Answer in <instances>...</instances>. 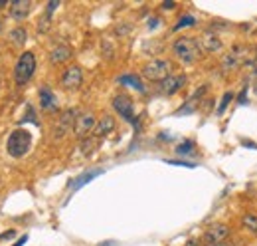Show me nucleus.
Masks as SVG:
<instances>
[{
  "label": "nucleus",
  "mask_w": 257,
  "mask_h": 246,
  "mask_svg": "<svg viewBox=\"0 0 257 246\" xmlns=\"http://www.w3.org/2000/svg\"><path fill=\"white\" fill-rule=\"evenodd\" d=\"M26 38H28V34H26L24 28H14V30L10 32V40H12L18 48H22V46L26 44Z\"/></svg>",
  "instance_id": "aec40b11"
},
{
  "label": "nucleus",
  "mask_w": 257,
  "mask_h": 246,
  "mask_svg": "<svg viewBox=\"0 0 257 246\" xmlns=\"http://www.w3.org/2000/svg\"><path fill=\"white\" fill-rule=\"evenodd\" d=\"M2 6H6V2H4V0H0V8H2Z\"/></svg>",
  "instance_id": "7c9ffc66"
},
{
  "label": "nucleus",
  "mask_w": 257,
  "mask_h": 246,
  "mask_svg": "<svg viewBox=\"0 0 257 246\" xmlns=\"http://www.w3.org/2000/svg\"><path fill=\"white\" fill-rule=\"evenodd\" d=\"M117 82H119V83H123V85H130V87H134L136 91H144V85H142V82H140L136 76L125 74V76H121Z\"/></svg>",
  "instance_id": "6ab92c4d"
},
{
  "label": "nucleus",
  "mask_w": 257,
  "mask_h": 246,
  "mask_svg": "<svg viewBox=\"0 0 257 246\" xmlns=\"http://www.w3.org/2000/svg\"><path fill=\"white\" fill-rule=\"evenodd\" d=\"M113 107H115V111H117L125 121L136 123V119H134V107H132V101H130L128 95H125V93L115 95V97H113Z\"/></svg>",
  "instance_id": "6e6552de"
},
{
  "label": "nucleus",
  "mask_w": 257,
  "mask_h": 246,
  "mask_svg": "<svg viewBox=\"0 0 257 246\" xmlns=\"http://www.w3.org/2000/svg\"><path fill=\"white\" fill-rule=\"evenodd\" d=\"M232 99H234V93H232V91H226V93H224V99H222V103L218 105V115H222V113L226 111V107H228V103H230Z\"/></svg>",
  "instance_id": "5701e85b"
},
{
  "label": "nucleus",
  "mask_w": 257,
  "mask_h": 246,
  "mask_svg": "<svg viewBox=\"0 0 257 246\" xmlns=\"http://www.w3.org/2000/svg\"><path fill=\"white\" fill-rule=\"evenodd\" d=\"M172 72V66L168 60H150L142 68V76L150 82H164Z\"/></svg>",
  "instance_id": "20e7f679"
},
{
  "label": "nucleus",
  "mask_w": 257,
  "mask_h": 246,
  "mask_svg": "<svg viewBox=\"0 0 257 246\" xmlns=\"http://www.w3.org/2000/svg\"><path fill=\"white\" fill-rule=\"evenodd\" d=\"M113 129H115V119H113L111 115H103V117L97 121L93 133H95V137H105V135H109Z\"/></svg>",
  "instance_id": "dca6fc26"
},
{
  "label": "nucleus",
  "mask_w": 257,
  "mask_h": 246,
  "mask_svg": "<svg viewBox=\"0 0 257 246\" xmlns=\"http://www.w3.org/2000/svg\"><path fill=\"white\" fill-rule=\"evenodd\" d=\"M244 227L248 229V231H252V233H257V215H246L244 217Z\"/></svg>",
  "instance_id": "412c9836"
},
{
  "label": "nucleus",
  "mask_w": 257,
  "mask_h": 246,
  "mask_svg": "<svg viewBox=\"0 0 257 246\" xmlns=\"http://www.w3.org/2000/svg\"><path fill=\"white\" fill-rule=\"evenodd\" d=\"M14 235H16L14 231H8V233H4V235H0V241H6L8 237H14Z\"/></svg>",
  "instance_id": "a878e982"
},
{
  "label": "nucleus",
  "mask_w": 257,
  "mask_h": 246,
  "mask_svg": "<svg viewBox=\"0 0 257 246\" xmlns=\"http://www.w3.org/2000/svg\"><path fill=\"white\" fill-rule=\"evenodd\" d=\"M34 72H36V56L32 52H24L18 58L16 66H14V82H16V85L28 83L32 80Z\"/></svg>",
  "instance_id": "f03ea898"
},
{
  "label": "nucleus",
  "mask_w": 257,
  "mask_h": 246,
  "mask_svg": "<svg viewBox=\"0 0 257 246\" xmlns=\"http://www.w3.org/2000/svg\"><path fill=\"white\" fill-rule=\"evenodd\" d=\"M99 175H103V169H91V171H87V173L79 175L77 179H73V181L69 183V193L79 191L83 185H87L89 181H93V179H95V177H99Z\"/></svg>",
  "instance_id": "ddd939ff"
},
{
  "label": "nucleus",
  "mask_w": 257,
  "mask_h": 246,
  "mask_svg": "<svg viewBox=\"0 0 257 246\" xmlns=\"http://www.w3.org/2000/svg\"><path fill=\"white\" fill-rule=\"evenodd\" d=\"M208 246H230L228 243H220V245H208Z\"/></svg>",
  "instance_id": "c756f323"
},
{
  "label": "nucleus",
  "mask_w": 257,
  "mask_h": 246,
  "mask_svg": "<svg viewBox=\"0 0 257 246\" xmlns=\"http://www.w3.org/2000/svg\"><path fill=\"white\" fill-rule=\"evenodd\" d=\"M196 24V18L194 16H184L178 20V24L174 26V30H180V28H186V26H194Z\"/></svg>",
  "instance_id": "4be33fe9"
},
{
  "label": "nucleus",
  "mask_w": 257,
  "mask_h": 246,
  "mask_svg": "<svg viewBox=\"0 0 257 246\" xmlns=\"http://www.w3.org/2000/svg\"><path fill=\"white\" fill-rule=\"evenodd\" d=\"M256 93H257V80H256Z\"/></svg>",
  "instance_id": "2f4dec72"
},
{
  "label": "nucleus",
  "mask_w": 257,
  "mask_h": 246,
  "mask_svg": "<svg viewBox=\"0 0 257 246\" xmlns=\"http://www.w3.org/2000/svg\"><path fill=\"white\" fill-rule=\"evenodd\" d=\"M77 115H79V113H77L75 109H67V111H64V113L60 115V119H58L56 129H54V137H56V139H62L69 129H73Z\"/></svg>",
  "instance_id": "9d476101"
},
{
  "label": "nucleus",
  "mask_w": 257,
  "mask_h": 246,
  "mask_svg": "<svg viewBox=\"0 0 257 246\" xmlns=\"http://www.w3.org/2000/svg\"><path fill=\"white\" fill-rule=\"evenodd\" d=\"M71 58V48L67 44H58L54 46V50L50 52V62L52 64H64Z\"/></svg>",
  "instance_id": "4468645a"
},
{
  "label": "nucleus",
  "mask_w": 257,
  "mask_h": 246,
  "mask_svg": "<svg viewBox=\"0 0 257 246\" xmlns=\"http://www.w3.org/2000/svg\"><path fill=\"white\" fill-rule=\"evenodd\" d=\"M81 83H83V72H81L79 66H69L60 78V85L67 91H73V89L81 87Z\"/></svg>",
  "instance_id": "423d86ee"
},
{
  "label": "nucleus",
  "mask_w": 257,
  "mask_h": 246,
  "mask_svg": "<svg viewBox=\"0 0 257 246\" xmlns=\"http://www.w3.org/2000/svg\"><path fill=\"white\" fill-rule=\"evenodd\" d=\"M190 151H194V143H192V141H184L182 145L176 147V153H180V155H186V153H190Z\"/></svg>",
  "instance_id": "b1692460"
},
{
  "label": "nucleus",
  "mask_w": 257,
  "mask_h": 246,
  "mask_svg": "<svg viewBox=\"0 0 257 246\" xmlns=\"http://www.w3.org/2000/svg\"><path fill=\"white\" fill-rule=\"evenodd\" d=\"M30 145H32V135H30V131H26V129H16V131H12L10 137H8V141H6L8 153H10L12 157H16V159H18V157H24V155L28 153Z\"/></svg>",
  "instance_id": "7ed1b4c3"
},
{
  "label": "nucleus",
  "mask_w": 257,
  "mask_h": 246,
  "mask_svg": "<svg viewBox=\"0 0 257 246\" xmlns=\"http://www.w3.org/2000/svg\"><path fill=\"white\" fill-rule=\"evenodd\" d=\"M186 83V76H168L164 82H160V89H162V93L164 95H172V93H176L182 85Z\"/></svg>",
  "instance_id": "9b49d317"
},
{
  "label": "nucleus",
  "mask_w": 257,
  "mask_h": 246,
  "mask_svg": "<svg viewBox=\"0 0 257 246\" xmlns=\"http://www.w3.org/2000/svg\"><path fill=\"white\" fill-rule=\"evenodd\" d=\"M26 241H28V237L24 235V237H22V239H20V241H18V243H16L14 246H24V245H26Z\"/></svg>",
  "instance_id": "bb28decb"
},
{
  "label": "nucleus",
  "mask_w": 257,
  "mask_h": 246,
  "mask_svg": "<svg viewBox=\"0 0 257 246\" xmlns=\"http://www.w3.org/2000/svg\"><path fill=\"white\" fill-rule=\"evenodd\" d=\"M244 56H246V50H244L242 46L232 48V52H228V54L224 56V60H222V70H224L226 74L236 72V70L244 64Z\"/></svg>",
  "instance_id": "1a4fd4ad"
},
{
  "label": "nucleus",
  "mask_w": 257,
  "mask_h": 246,
  "mask_svg": "<svg viewBox=\"0 0 257 246\" xmlns=\"http://www.w3.org/2000/svg\"><path fill=\"white\" fill-rule=\"evenodd\" d=\"M30 8H32L30 0H14V2L10 4V18L16 20V22H20V20L28 18Z\"/></svg>",
  "instance_id": "f8f14e48"
},
{
  "label": "nucleus",
  "mask_w": 257,
  "mask_h": 246,
  "mask_svg": "<svg viewBox=\"0 0 257 246\" xmlns=\"http://www.w3.org/2000/svg\"><path fill=\"white\" fill-rule=\"evenodd\" d=\"M95 125H97V121H95V115H93L91 111L79 113L77 119H75V125H73V133H75L79 139H83L85 135H89V133L95 129Z\"/></svg>",
  "instance_id": "0eeeda50"
},
{
  "label": "nucleus",
  "mask_w": 257,
  "mask_h": 246,
  "mask_svg": "<svg viewBox=\"0 0 257 246\" xmlns=\"http://www.w3.org/2000/svg\"><path fill=\"white\" fill-rule=\"evenodd\" d=\"M200 46L206 50V52H220L222 50V40L216 36V32H206L200 40Z\"/></svg>",
  "instance_id": "2eb2a0df"
},
{
  "label": "nucleus",
  "mask_w": 257,
  "mask_h": 246,
  "mask_svg": "<svg viewBox=\"0 0 257 246\" xmlns=\"http://www.w3.org/2000/svg\"><path fill=\"white\" fill-rule=\"evenodd\" d=\"M58 6H60V2H58V0H54V2H50V4L46 6V12H44V16H42V20H40V24H38L40 34H46V32H48L50 22H52V12H54Z\"/></svg>",
  "instance_id": "a211bd4d"
},
{
  "label": "nucleus",
  "mask_w": 257,
  "mask_h": 246,
  "mask_svg": "<svg viewBox=\"0 0 257 246\" xmlns=\"http://www.w3.org/2000/svg\"><path fill=\"white\" fill-rule=\"evenodd\" d=\"M162 6H164V8H174V4H172V2H164Z\"/></svg>",
  "instance_id": "cd10ccee"
},
{
  "label": "nucleus",
  "mask_w": 257,
  "mask_h": 246,
  "mask_svg": "<svg viewBox=\"0 0 257 246\" xmlns=\"http://www.w3.org/2000/svg\"><path fill=\"white\" fill-rule=\"evenodd\" d=\"M172 52L174 56L182 62V64H194L200 56V48H198V42L194 38H188V36H182L178 38L174 44H172Z\"/></svg>",
  "instance_id": "f257e3e1"
},
{
  "label": "nucleus",
  "mask_w": 257,
  "mask_h": 246,
  "mask_svg": "<svg viewBox=\"0 0 257 246\" xmlns=\"http://www.w3.org/2000/svg\"><path fill=\"white\" fill-rule=\"evenodd\" d=\"M40 105H42V109L44 111H56V107H58V103H56V97H54V93H52V89L50 87H42L40 89Z\"/></svg>",
  "instance_id": "f3484780"
},
{
  "label": "nucleus",
  "mask_w": 257,
  "mask_h": 246,
  "mask_svg": "<svg viewBox=\"0 0 257 246\" xmlns=\"http://www.w3.org/2000/svg\"><path fill=\"white\" fill-rule=\"evenodd\" d=\"M186 246H198V243H196V241H190V243H188Z\"/></svg>",
  "instance_id": "c85d7f7f"
},
{
  "label": "nucleus",
  "mask_w": 257,
  "mask_h": 246,
  "mask_svg": "<svg viewBox=\"0 0 257 246\" xmlns=\"http://www.w3.org/2000/svg\"><path fill=\"white\" fill-rule=\"evenodd\" d=\"M232 231L228 225L222 223H214L212 227H208V231L204 233V246L208 245H220V243H228Z\"/></svg>",
  "instance_id": "39448f33"
},
{
  "label": "nucleus",
  "mask_w": 257,
  "mask_h": 246,
  "mask_svg": "<svg viewBox=\"0 0 257 246\" xmlns=\"http://www.w3.org/2000/svg\"><path fill=\"white\" fill-rule=\"evenodd\" d=\"M26 121H34V123H38V119L34 117V109H32L30 105H28V115H26V117L22 119V123H26Z\"/></svg>",
  "instance_id": "393cba45"
}]
</instances>
